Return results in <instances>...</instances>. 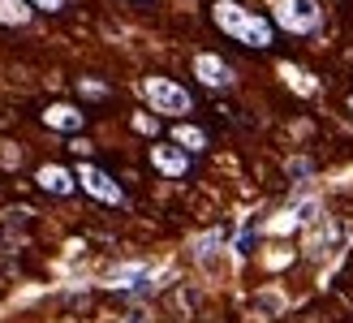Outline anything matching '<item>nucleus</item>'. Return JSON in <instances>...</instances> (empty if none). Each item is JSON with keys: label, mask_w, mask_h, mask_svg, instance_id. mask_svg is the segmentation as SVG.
Returning <instances> with one entry per match:
<instances>
[{"label": "nucleus", "mask_w": 353, "mask_h": 323, "mask_svg": "<svg viewBox=\"0 0 353 323\" xmlns=\"http://www.w3.org/2000/svg\"><path fill=\"white\" fill-rule=\"evenodd\" d=\"M78 182H82V190L91 194V199H99V203H125V190H121L103 168H95V164H82V168H78Z\"/></svg>", "instance_id": "4"}, {"label": "nucleus", "mask_w": 353, "mask_h": 323, "mask_svg": "<svg viewBox=\"0 0 353 323\" xmlns=\"http://www.w3.org/2000/svg\"><path fill=\"white\" fill-rule=\"evenodd\" d=\"M314 211H319V203H302V207H297V220H302V224L314 220Z\"/></svg>", "instance_id": "13"}, {"label": "nucleus", "mask_w": 353, "mask_h": 323, "mask_svg": "<svg viewBox=\"0 0 353 323\" xmlns=\"http://www.w3.org/2000/svg\"><path fill=\"white\" fill-rule=\"evenodd\" d=\"M289 177H310V164H306V159H293V164H289Z\"/></svg>", "instance_id": "15"}, {"label": "nucleus", "mask_w": 353, "mask_h": 323, "mask_svg": "<svg viewBox=\"0 0 353 323\" xmlns=\"http://www.w3.org/2000/svg\"><path fill=\"white\" fill-rule=\"evenodd\" d=\"M172 138L181 142V151H203V147H207V134H203V130H194V125H176Z\"/></svg>", "instance_id": "10"}, {"label": "nucleus", "mask_w": 353, "mask_h": 323, "mask_svg": "<svg viewBox=\"0 0 353 323\" xmlns=\"http://www.w3.org/2000/svg\"><path fill=\"white\" fill-rule=\"evenodd\" d=\"M82 121L86 117L78 112V108H69V104H52L48 112H43V125H48V130H61V134H78Z\"/></svg>", "instance_id": "8"}, {"label": "nucleus", "mask_w": 353, "mask_h": 323, "mask_svg": "<svg viewBox=\"0 0 353 323\" xmlns=\"http://www.w3.org/2000/svg\"><path fill=\"white\" fill-rule=\"evenodd\" d=\"M280 74H285V78H289V82H293V86H297L302 95H310V91H314V82L302 74V69H293V65H280Z\"/></svg>", "instance_id": "11"}, {"label": "nucleus", "mask_w": 353, "mask_h": 323, "mask_svg": "<svg viewBox=\"0 0 353 323\" xmlns=\"http://www.w3.org/2000/svg\"><path fill=\"white\" fill-rule=\"evenodd\" d=\"M151 164L160 168L164 177H185L190 155H185L181 147H164V142H155V147H151Z\"/></svg>", "instance_id": "5"}, {"label": "nucleus", "mask_w": 353, "mask_h": 323, "mask_svg": "<svg viewBox=\"0 0 353 323\" xmlns=\"http://www.w3.org/2000/svg\"><path fill=\"white\" fill-rule=\"evenodd\" d=\"M134 130H138V134H155L160 125H155V117H134Z\"/></svg>", "instance_id": "12"}, {"label": "nucleus", "mask_w": 353, "mask_h": 323, "mask_svg": "<svg viewBox=\"0 0 353 323\" xmlns=\"http://www.w3.org/2000/svg\"><path fill=\"white\" fill-rule=\"evenodd\" d=\"M39 186L48 190V194H74V186H78V173H69V168H61V164H43L39 168Z\"/></svg>", "instance_id": "7"}, {"label": "nucleus", "mask_w": 353, "mask_h": 323, "mask_svg": "<svg viewBox=\"0 0 353 323\" xmlns=\"http://www.w3.org/2000/svg\"><path fill=\"white\" fill-rule=\"evenodd\" d=\"M26 5H34V9H52V13H57V9H65V0H26Z\"/></svg>", "instance_id": "14"}, {"label": "nucleus", "mask_w": 353, "mask_h": 323, "mask_svg": "<svg viewBox=\"0 0 353 323\" xmlns=\"http://www.w3.org/2000/svg\"><path fill=\"white\" fill-rule=\"evenodd\" d=\"M276 22L293 35H306V30L319 26V5H314V0H280Z\"/></svg>", "instance_id": "3"}, {"label": "nucleus", "mask_w": 353, "mask_h": 323, "mask_svg": "<svg viewBox=\"0 0 353 323\" xmlns=\"http://www.w3.org/2000/svg\"><path fill=\"white\" fill-rule=\"evenodd\" d=\"M211 17H216V26L224 35H233V39L245 43V48H268L272 43V22L245 13L237 0H216V5H211Z\"/></svg>", "instance_id": "1"}, {"label": "nucleus", "mask_w": 353, "mask_h": 323, "mask_svg": "<svg viewBox=\"0 0 353 323\" xmlns=\"http://www.w3.org/2000/svg\"><path fill=\"white\" fill-rule=\"evenodd\" d=\"M194 78L207 82V86H224L233 74H228V65H224L220 57H211V52H199V57H194Z\"/></svg>", "instance_id": "6"}, {"label": "nucleus", "mask_w": 353, "mask_h": 323, "mask_svg": "<svg viewBox=\"0 0 353 323\" xmlns=\"http://www.w3.org/2000/svg\"><path fill=\"white\" fill-rule=\"evenodd\" d=\"M143 95L151 99L155 112H168V117L190 112V91H185V86H176L172 78H147L143 82Z\"/></svg>", "instance_id": "2"}, {"label": "nucleus", "mask_w": 353, "mask_h": 323, "mask_svg": "<svg viewBox=\"0 0 353 323\" xmlns=\"http://www.w3.org/2000/svg\"><path fill=\"white\" fill-rule=\"evenodd\" d=\"M0 22L5 26H26L30 22V5L26 0H0Z\"/></svg>", "instance_id": "9"}]
</instances>
